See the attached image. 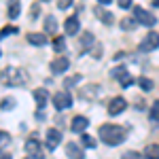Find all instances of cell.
<instances>
[{"mask_svg":"<svg viewBox=\"0 0 159 159\" xmlns=\"http://www.w3.org/2000/svg\"><path fill=\"white\" fill-rule=\"evenodd\" d=\"M25 159H45V155H43V153H30Z\"/></svg>","mask_w":159,"mask_h":159,"instance_id":"37","label":"cell"},{"mask_svg":"<svg viewBox=\"0 0 159 159\" xmlns=\"http://www.w3.org/2000/svg\"><path fill=\"white\" fill-rule=\"evenodd\" d=\"M136 25H138V21H136V17H125V19H121V28L125 30V32L134 30Z\"/></svg>","mask_w":159,"mask_h":159,"instance_id":"19","label":"cell"},{"mask_svg":"<svg viewBox=\"0 0 159 159\" xmlns=\"http://www.w3.org/2000/svg\"><path fill=\"white\" fill-rule=\"evenodd\" d=\"M19 15V2H11V7H9V17L15 19Z\"/></svg>","mask_w":159,"mask_h":159,"instance_id":"30","label":"cell"},{"mask_svg":"<svg viewBox=\"0 0 159 159\" xmlns=\"http://www.w3.org/2000/svg\"><path fill=\"white\" fill-rule=\"evenodd\" d=\"M136 83L140 85V89H142V91H151V89H153V81H151V79H147V76H140Z\"/></svg>","mask_w":159,"mask_h":159,"instance_id":"23","label":"cell"},{"mask_svg":"<svg viewBox=\"0 0 159 159\" xmlns=\"http://www.w3.org/2000/svg\"><path fill=\"white\" fill-rule=\"evenodd\" d=\"M93 45V34L91 32H83L81 34V40H79V47H81V53H85L89 47Z\"/></svg>","mask_w":159,"mask_h":159,"instance_id":"15","label":"cell"},{"mask_svg":"<svg viewBox=\"0 0 159 159\" xmlns=\"http://www.w3.org/2000/svg\"><path fill=\"white\" fill-rule=\"evenodd\" d=\"M91 55H93V57H96V60H100V57H102V47H93V49H91Z\"/></svg>","mask_w":159,"mask_h":159,"instance_id":"34","label":"cell"},{"mask_svg":"<svg viewBox=\"0 0 159 159\" xmlns=\"http://www.w3.org/2000/svg\"><path fill=\"white\" fill-rule=\"evenodd\" d=\"M125 157H129V159H147V155H144V157H142V155H140V153H136V151H129V153H127V155H125Z\"/></svg>","mask_w":159,"mask_h":159,"instance_id":"35","label":"cell"},{"mask_svg":"<svg viewBox=\"0 0 159 159\" xmlns=\"http://www.w3.org/2000/svg\"><path fill=\"white\" fill-rule=\"evenodd\" d=\"M32 96H34V100H36V106L40 110L47 106V102H49V91L45 89V87H38V89H34L32 91Z\"/></svg>","mask_w":159,"mask_h":159,"instance_id":"11","label":"cell"},{"mask_svg":"<svg viewBox=\"0 0 159 159\" xmlns=\"http://www.w3.org/2000/svg\"><path fill=\"white\" fill-rule=\"evenodd\" d=\"M38 13H40V7H38V4H32V9H30V19H36Z\"/></svg>","mask_w":159,"mask_h":159,"instance_id":"33","label":"cell"},{"mask_svg":"<svg viewBox=\"0 0 159 159\" xmlns=\"http://www.w3.org/2000/svg\"><path fill=\"white\" fill-rule=\"evenodd\" d=\"M153 4H155V7H157V9H159V0H153Z\"/></svg>","mask_w":159,"mask_h":159,"instance_id":"41","label":"cell"},{"mask_svg":"<svg viewBox=\"0 0 159 159\" xmlns=\"http://www.w3.org/2000/svg\"><path fill=\"white\" fill-rule=\"evenodd\" d=\"M68 66H70V61H68V57H64V55H57V57L49 64V68H51L53 74H64L68 70Z\"/></svg>","mask_w":159,"mask_h":159,"instance_id":"8","label":"cell"},{"mask_svg":"<svg viewBox=\"0 0 159 159\" xmlns=\"http://www.w3.org/2000/svg\"><path fill=\"white\" fill-rule=\"evenodd\" d=\"M98 136H100V140H102L104 144H108V147H117V144H121L123 140L127 138L125 127H121V125H112V123L100 125Z\"/></svg>","mask_w":159,"mask_h":159,"instance_id":"2","label":"cell"},{"mask_svg":"<svg viewBox=\"0 0 159 159\" xmlns=\"http://www.w3.org/2000/svg\"><path fill=\"white\" fill-rule=\"evenodd\" d=\"M123 159H129V157H123Z\"/></svg>","mask_w":159,"mask_h":159,"instance_id":"43","label":"cell"},{"mask_svg":"<svg viewBox=\"0 0 159 159\" xmlns=\"http://www.w3.org/2000/svg\"><path fill=\"white\" fill-rule=\"evenodd\" d=\"M93 13H96V17H98L102 24H106V25L112 24V15H110L108 11H104L102 7H96V9H93Z\"/></svg>","mask_w":159,"mask_h":159,"instance_id":"16","label":"cell"},{"mask_svg":"<svg viewBox=\"0 0 159 159\" xmlns=\"http://www.w3.org/2000/svg\"><path fill=\"white\" fill-rule=\"evenodd\" d=\"M87 125H89V119L83 117V115H76L72 119V123H70V129H72L74 134H83L87 129Z\"/></svg>","mask_w":159,"mask_h":159,"instance_id":"10","label":"cell"},{"mask_svg":"<svg viewBox=\"0 0 159 159\" xmlns=\"http://www.w3.org/2000/svg\"><path fill=\"white\" fill-rule=\"evenodd\" d=\"M100 4H110V2H112V0H98Z\"/></svg>","mask_w":159,"mask_h":159,"instance_id":"40","label":"cell"},{"mask_svg":"<svg viewBox=\"0 0 159 159\" xmlns=\"http://www.w3.org/2000/svg\"><path fill=\"white\" fill-rule=\"evenodd\" d=\"M66 155L70 159H83L85 157V155H83V148L79 147L76 142H68V144H66Z\"/></svg>","mask_w":159,"mask_h":159,"instance_id":"12","label":"cell"},{"mask_svg":"<svg viewBox=\"0 0 159 159\" xmlns=\"http://www.w3.org/2000/svg\"><path fill=\"white\" fill-rule=\"evenodd\" d=\"M148 117H151L153 123H159V100L153 102V106H151V110H148Z\"/></svg>","mask_w":159,"mask_h":159,"instance_id":"21","label":"cell"},{"mask_svg":"<svg viewBox=\"0 0 159 159\" xmlns=\"http://www.w3.org/2000/svg\"><path fill=\"white\" fill-rule=\"evenodd\" d=\"M11 34H17V28L15 25H4L0 30V38H7V36H11Z\"/></svg>","mask_w":159,"mask_h":159,"instance_id":"26","label":"cell"},{"mask_svg":"<svg viewBox=\"0 0 159 159\" xmlns=\"http://www.w3.org/2000/svg\"><path fill=\"white\" fill-rule=\"evenodd\" d=\"M125 74H129V72H127V68H125V66H117V68H112L110 76H112V79H117V81H121Z\"/></svg>","mask_w":159,"mask_h":159,"instance_id":"22","label":"cell"},{"mask_svg":"<svg viewBox=\"0 0 159 159\" xmlns=\"http://www.w3.org/2000/svg\"><path fill=\"white\" fill-rule=\"evenodd\" d=\"M157 47H159V34H157V32H148L147 36H144V40L140 43L138 51H142V53H148V51H155Z\"/></svg>","mask_w":159,"mask_h":159,"instance_id":"4","label":"cell"},{"mask_svg":"<svg viewBox=\"0 0 159 159\" xmlns=\"http://www.w3.org/2000/svg\"><path fill=\"white\" fill-rule=\"evenodd\" d=\"M25 38H28L30 45H36V47H43L47 43V34H40V32H30Z\"/></svg>","mask_w":159,"mask_h":159,"instance_id":"14","label":"cell"},{"mask_svg":"<svg viewBox=\"0 0 159 159\" xmlns=\"http://www.w3.org/2000/svg\"><path fill=\"white\" fill-rule=\"evenodd\" d=\"M40 2H49V0H40Z\"/></svg>","mask_w":159,"mask_h":159,"instance_id":"42","label":"cell"},{"mask_svg":"<svg viewBox=\"0 0 159 159\" xmlns=\"http://www.w3.org/2000/svg\"><path fill=\"white\" fill-rule=\"evenodd\" d=\"M119 83H121V87H132V85L136 83V79L132 76V74H125V76H123V79L119 81Z\"/></svg>","mask_w":159,"mask_h":159,"instance_id":"29","label":"cell"},{"mask_svg":"<svg viewBox=\"0 0 159 159\" xmlns=\"http://www.w3.org/2000/svg\"><path fill=\"white\" fill-rule=\"evenodd\" d=\"M13 2H17V0H13Z\"/></svg>","mask_w":159,"mask_h":159,"instance_id":"45","label":"cell"},{"mask_svg":"<svg viewBox=\"0 0 159 159\" xmlns=\"http://www.w3.org/2000/svg\"><path fill=\"white\" fill-rule=\"evenodd\" d=\"M9 142H11V134H9V132H2V129H0V144L4 147V144H9Z\"/></svg>","mask_w":159,"mask_h":159,"instance_id":"31","label":"cell"},{"mask_svg":"<svg viewBox=\"0 0 159 159\" xmlns=\"http://www.w3.org/2000/svg\"><path fill=\"white\" fill-rule=\"evenodd\" d=\"M0 108H2V110L15 108V98H4V100H2V104H0Z\"/></svg>","mask_w":159,"mask_h":159,"instance_id":"28","label":"cell"},{"mask_svg":"<svg viewBox=\"0 0 159 159\" xmlns=\"http://www.w3.org/2000/svg\"><path fill=\"white\" fill-rule=\"evenodd\" d=\"M119 7L121 9H129L132 7V0H119Z\"/></svg>","mask_w":159,"mask_h":159,"instance_id":"36","label":"cell"},{"mask_svg":"<svg viewBox=\"0 0 159 159\" xmlns=\"http://www.w3.org/2000/svg\"><path fill=\"white\" fill-rule=\"evenodd\" d=\"M0 159H11V153H4V151L0 148Z\"/></svg>","mask_w":159,"mask_h":159,"instance_id":"39","label":"cell"},{"mask_svg":"<svg viewBox=\"0 0 159 159\" xmlns=\"http://www.w3.org/2000/svg\"><path fill=\"white\" fill-rule=\"evenodd\" d=\"M134 17H136V21H138V24L148 25V28H153V25L157 24V19H155L148 11H144L142 7H134Z\"/></svg>","mask_w":159,"mask_h":159,"instance_id":"5","label":"cell"},{"mask_svg":"<svg viewBox=\"0 0 159 159\" xmlns=\"http://www.w3.org/2000/svg\"><path fill=\"white\" fill-rule=\"evenodd\" d=\"M0 83L4 87H25L30 83V74L25 68H4L2 72H0Z\"/></svg>","mask_w":159,"mask_h":159,"instance_id":"1","label":"cell"},{"mask_svg":"<svg viewBox=\"0 0 159 159\" xmlns=\"http://www.w3.org/2000/svg\"><path fill=\"white\" fill-rule=\"evenodd\" d=\"M43 25H45V32H47V34H55V32H57V21H55L53 15H47Z\"/></svg>","mask_w":159,"mask_h":159,"instance_id":"17","label":"cell"},{"mask_svg":"<svg viewBox=\"0 0 159 159\" xmlns=\"http://www.w3.org/2000/svg\"><path fill=\"white\" fill-rule=\"evenodd\" d=\"M25 151H28V153H40V142H38L34 136L25 140Z\"/></svg>","mask_w":159,"mask_h":159,"instance_id":"18","label":"cell"},{"mask_svg":"<svg viewBox=\"0 0 159 159\" xmlns=\"http://www.w3.org/2000/svg\"><path fill=\"white\" fill-rule=\"evenodd\" d=\"M60 142H61V132H60V129H55V127L47 129V136H45V147L49 148V151H55Z\"/></svg>","mask_w":159,"mask_h":159,"instance_id":"7","label":"cell"},{"mask_svg":"<svg viewBox=\"0 0 159 159\" xmlns=\"http://www.w3.org/2000/svg\"><path fill=\"white\" fill-rule=\"evenodd\" d=\"M76 83H81V74H74V76H68V79L64 81V85H66V89H68V87H74Z\"/></svg>","mask_w":159,"mask_h":159,"instance_id":"27","label":"cell"},{"mask_svg":"<svg viewBox=\"0 0 159 159\" xmlns=\"http://www.w3.org/2000/svg\"><path fill=\"white\" fill-rule=\"evenodd\" d=\"M0 55H2V51H0Z\"/></svg>","mask_w":159,"mask_h":159,"instance_id":"44","label":"cell"},{"mask_svg":"<svg viewBox=\"0 0 159 159\" xmlns=\"http://www.w3.org/2000/svg\"><path fill=\"white\" fill-rule=\"evenodd\" d=\"M125 108H127V102H125V98H121V96H119V98H112L108 102V115H112V117H115V115H121Z\"/></svg>","mask_w":159,"mask_h":159,"instance_id":"9","label":"cell"},{"mask_svg":"<svg viewBox=\"0 0 159 159\" xmlns=\"http://www.w3.org/2000/svg\"><path fill=\"white\" fill-rule=\"evenodd\" d=\"M53 49H55V53H61V51L66 49V40L61 36H57L55 40H53Z\"/></svg>","mask_w":159,"mask_h":159,"instance_id":"25","label":"cell"},{"mask_svg":"<svg viewBox=\"0 0 159 159\" xmlns=\"http://www.w3.org/2000/svg\"><path fill=\"white\" fill-rule=\"evenodd\" d=\"M53 106L57 110H66V108H70L72 106V96L64 89V91H57L55 96H53Z\"/></svg>","mask_w":159,"mask_h":159,"instance_id":"3","label":"cell"},{"mask_svg":"<svg viewBox=\"0 0 159 159\" xmlns=\"http://www.w3.org/2000/svg\"><path fill=\"white\" fill-rule=\"evenodd\" d=\"M57 7H60L61 11H66V9L72 7V0H57Z\"/></svg>","mask_w":159,"mask_h":159,"instance_id":"32","label":"cell"},{"mask_svg":"<svg viewBox=\"0 0 159 159\" xmlns=\"http://www.w3.org/2000/svg\"><path fill=\"white\" fill-rule=\"evenodd\" d=\"M36 119H38V121H43V119H45V112H43L40 108L36 110Z\"/></svg>","mask_w":159,"mask_h":159,"instance_id":"38","label":"cell"},{"mask_svg":"<svg viewBox=\"0 0 159 159\" xmlns=\"http://www.w3.org/2000/svg\"><path fill=\"white\" fill-rule=\"evenodd\" d=\"M144 155H147V159H159V144H148Z\"/></svg>","mask_w":159,"mask_h":159,"instance_id":"20","label":"cell"},{"mask_svg":"<svg viewBox=\"0 0 159 159\" xmlns=\"http://www.w3.org/2000/svg\"><path fill=\"white\" fill-rule=\"evenodd\" d=\"M79 96H81V100H85V102H93V100L100 96V85H83L79 87Z\"/></svg>","mask_w":159,"mask_h":159,"instance_id":"6","label":"cell"},{"mask_svg":"<svg viewBox=\"0 0 159 159\" xmlns=\"http://www.w3.org/2000/svg\"><path fill=\"white\" fill-rule=\"evenodd\" d=\"M79 19H76V15L72 17H68L66 19V24H64V30H66V34H79Z\"/></svg>","mask_w":159,"mask_h":159,"instance_id":"13","label":"cell"},{"mask_svg":"<svg viewBox=\"0 0 159 159\" xmlns=\"http://www.w3.org/2000/svg\"><path fill=\"white\" fill-rule=\"evenodd\" d=\"M81 142H83L87 148H93V147H96V138H93V136H89V134H85V132L81 134Z\"/></svg>","mask_w":159,"mask_h":159,"instance_id":"24","label":"cell"}]
</instances>
